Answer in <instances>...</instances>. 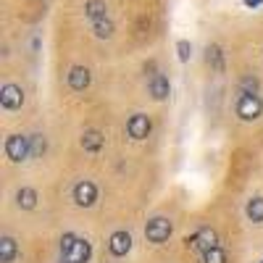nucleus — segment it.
I'll use <instances>...</instances> for the list:
<instances>
[{"instance_id": "nucleus-20", "label": "nucleus", "mask_w": 263, "mask_h": 263, "mask_svg": "<svg viewBox=\"0 0 263 263\" xmlns=\"http://www.w3.org/2000/svg\"><path fill=\"white\" fill-rule=\"evenodd\" d=\"M177 55H179L182 63H190V58H192V45H190V40H179V42H177Z\"/></svg>"}, {"instance_id": "nucleus-5", "label": "nucleus", "mask_w": 263, "mask_h": 263, "mask_svg": "<svg viewBox=\"0 0 263 263\" xmlns=\"http://www.w3.org/2000/svg\"><path fill=\"white\" fill-rule=\"evenodd\" d=\"M216 245H218V234H216L211 227H200L192 237H187V248H190V250H195L200 258H203L208 250H213Z\"/></svg>"}, {"instance_id": "nucleus-3", "label": "nucleus", "mask_w": 263, "mask_h": 263, "mask_svg": "<svg viewBox=\"0 0 263 263\" xmlns=\"http://www.w3.org/2000/svg\"><path fill=\"white\" fill-rule=\"evenodd\" d=\"M3 150H6L8 161L21 163V161H27L32 156V137H27V135H8Z\"/></svg>"}, {"instance_id": "nucleus-22", "label": "nucleus", "mask_w": 263, "mask_h": 263, "mask_svg": "<svg viewBox=\"0 0 263 263\" xmlns=\"http://www.w3.org/2000/svg\"><path fill=\"white\" fill-rule=\"evenodd\" d=\"M242 3H245L248 8H253V11H255V8H260V6H263V0H242Z\"/></svg>"}, {"instance_id": "nucleus-1", "label": "nucleus", "mask_w": 263, "mask_h": 263, "mask_svg": "<svg viewBox=\"0 0 263 263\" xmlns=\"http://www.w3.org/2000/svg\"><path fill=\"white\" fill-rule=\"evenodd\" d=\"M92 245L87 237H77L74 232H66L61 237V263H90Z\"/></svg>"}, {"instance_id": "nucleus-6", "label": "nucleus", "mask_w": 263, "mask_h": 263, "mask_svg": "<svg viewBox=\"0 0 263 263\" xmlns=\"http://www.w3.org/2000/svg\"><path fill=\"white\" fill-rule=\"evenodd\" d=\"M71 197H74V203H77L79 208H92V205L98 203V187H95L90 179H82V182L74 184Z\"/></svg>"}, {"instance_id": "nucleus-2", "label": "nucleus", "mask_w": 263, "mask_h": 263, "mask_svg": "<svg viewBox=\"0 0 263 263\" xmlns=\"http://www.w3.org/2000/svg\"><path fill=\"white\" fill-rule=\"evenodd\" d=\"M234 114L242 121H258L263 116V100L258 92L250 90H239V98L234 103Z\"/></svg>"}, {"instance_id": "nucleus-8", "label": "nucleus", "mask_w": 263, "mask_h": 263, "mask_svg": "<svg viewBox=\"0 0 263 263\" xmlns=\"http://www.w3.org/2000/svg\"><path fill=\"white\" fill-rule=\"evenodd\" d=\"M108 250H111V255H114V258H124V255L132 250V234H129V232H124V229L114 232V234H111V239H108Z\"/></svg>"}, {"instance_id": "nucleus-12", "label": "nucleus", "mask_w": 263, "mask_h": 263, "mask_svg": "<svg viewBox=\"0 0 263 263\" xmlns=\"http://www.w3.org/2000/svg\"><path fill=\"white\" fill-rule=\"evenodd\" d=\"M16 253H18L16 239L8 237V234H6V237H0V263H13Z\"/></svg>"}, {"instance_id": "nucleus-19", "label": "nucleus", "mask_w": 263, "mask_h": 263, "mask_svg": "<svg viewBox=\"0 0 263 263\" xmlns=\"http://www.w3.org/2000/svg\"><path fill=\"white\" fill-rule=\"evenodd\" d=\"M200 260H203V263H227V253L221 250V245H216V248L208 250Z\"/></svg>"}, {"instance_id": "nucleus-10", "label": "nucleus", "mask_w": 263, "mask_h": 263, "mask_svg": "<svg viewBox=\"0 0 263 263\" xmlns=\"http://www.w3.org/2000/svg\"><path fill=\"white\" fill-rule=\"evenodd\" d=\"M147 90L153 95V100H166L171 95V84H168V77L166 74H153L150 82H147Z\"/></svg>"}, {"instance_id": "nucleus-15", "label": "nucleus", "mask_w": 263, "mask_h": 263, "mask_svg": "<svg viewBox=\"0 0 263 263\" xmlns=\"http://www.w3.org/2000/svg\"><path fill=\"white\" fill-rule=\"evenodd\" d=\"M208 55V63H211V69L216 71V74H221L224 71V50L218 48V45H208V50H205Z\"/></svg>"}, {"instance_id": "nucleus-4", "label": "nucleus", "mask_w": 263, "mask_h": 263, "mask_svg": "<svg viewBox=\"0 0 263 263\" xmlns=\"http://www.w3.org/2000/svg\"><path fill=\"white\" fill-rule=\"evenodd\" d=\"M174 232V224L168 221L166 216H156V218H150L147 227H145V239L153 245H163L168 242V237Z\"/></svg>"}, {"instance_id": "nucleus-17", "label": "nucleus", "mask_w": 263, "mask_h": 263, "mask_svg": "<svg viewBox=\"0 0 263 263\" xmlns=\"http://www.w3.org/2000/svg\"><path fill=\"white\" fill-rule=\"evenodd\" d=\"M84 13H87L90 21L105 18V0H87V3H84Z\"/></svg>"}, {"instance_id": "nucleus-21", "label": "nucleus", "mask_w": 263, "mask_h": 263, "mask_svg": "<svg viewBox=\"0 0 263 263\" xmlns=\"http://www.w3.org/2000/svg\"><path fill=\"white\" fill-rule=\"evenodd\" d=\"M42 153H45V137L34 135L32 137V156H42Z\"/></svg>"}, {"instance_id": "nucleus-14", "label": "nucleus", "mask_w": 263, "mask_h": 263, "mask_svg": "<svg viewBox=\"0 0 263 263\" xmlns=\"http://www.w3.org/2000/svg\"><path fill=\"white\" fill-rule=\"evenodd\" d=\"M82 147L87 153H98L103 147V135H100V132H95V129H87L84 135H82Z\"/></svg>"}, {"instance_id": "nucleus-11", "label": "nucleus", "mask_w": 263, "mask_h": 263, "mask_svg": "<svg viewBox=\"0 0 263 263\" xmlns=\"http://www.w3.org/2000/svg\"><path fill=\"white\" fill-rule=\"evenodd\" d=\"M90 69L87 66H74V69L69 71V87L74 92H84L87 87H90Z\"/></svg>"}, {"instance_id": "nucleus-16", "label": "nucleus", "mask_w": 263, "mask_h": 263, "mask_svg": "<svg viewBox=\"0 0 263 263\" xmlns=\"http://www.w3.org/2000/svg\"><path fill=\"white\" fill-rule=\"evenodd\" d=\"M245 213L253 224H263V197H250Z\"/></svg>"}, {"instance_id": "nucleus-18", "label": "nucleus", "mask_w": 263, "mask_h": 263, "mask_svg": "<svg viewBox=\"0 0 263 263\" xmlns=\"http://www.w3.org/2000/svg\"><path fill=\"white\" fill-rule=\"evenodd\" d=\"M92 29H95V34L100 37V40H108L114 34V24L108 18H98V21H92Z\"/></svg>"}, {"instance_id": "nucleus-13", "label": "nucleus", "mask_w": 263, "mask_h": 263, "mask_svg": "<svg viewBox=\"0 0 263 263\" xmlns=\"http://www.w3.org/2000/svg\"><path fill=\"white\" fill-rule=\"evenodd\" d=\"M16 203H18V208H24V211L37 208V192H34L32 187H21V190L16 192Z\"/></svg>"}, {"instance_id": "nucleus-23", "label": "nucleus", "mask_w": 263, "mask_h": 263, "mask_svg": "<svg viewBox=\"0 0 263 263\" xmlns=\"http://www.w3.org/2000/svg\"><path fill=\"white\" fill-rule=\"evenodd\" d=\"M260 263H263V260H260Z\"/></svg>"}, {"instance_id": "nucleus-7", "label": "nucleus", "mask_w": 263, "mask_h": 263, "mask_svg": "<svg viewBox=\"0 0 263 263\" xmlns=\"http://www.w3.org/2000/svg\"><path fill=\"white\" fill-rule=\"evenodd\" d=\"M0 105L6 111H18L24 105V90L18 84H3L0 87Z\"/></svg>"}, {"instance_id": "nucleus-9", "label": "nucleus", "mask_w": 263, "mask_h": 263, "mask_svg": "<svg viewBox=\"0 0 263 263\" xmlns=\"http://www.w3.org/2000/svg\"><path fill=\"white\" fill-rule=\"evenodd\" d=\"M150 129H153V124H150V119L145 114H135L126 121V132H129L132 140H145L150 135Z\"/></svg>"}]
</instances>
